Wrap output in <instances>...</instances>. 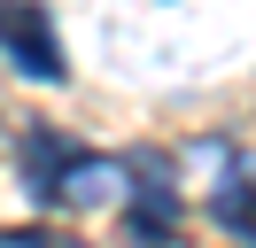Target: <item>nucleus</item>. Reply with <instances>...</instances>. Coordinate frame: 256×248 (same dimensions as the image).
<instances>
[{
    "instance_id": "20e7f679",
    "label": "nucleus",
    "mask_w": 256,
    "mask_h": 248,
    "mask_svg": "<svg viewBox=\"0 0 256 248\" xmlns=\"http://www.w3.org/2000/svg\"><path fill=\"white\" fill-rule=\"evenodd\" d=\"M0 248H86V240H62L47 225H0Z\"/></svg>"
},
{
    "instance_id": "7ed1b4c3",
    "label": "nucleus",
    "mask_w": 256,
    "mask_h": 248,
    "mask_svg": "<svg viewBox=\"0 0 256 248\" xmlns=\"http://www.w3.org/2000/svg\"><path fill=\"white\" fill-rule=\"evenodd\" d=\"M210 217H218V232L256 248V178H248L240 155H233V178H218V194H210Z\"/></svg>"
},
{
    "instance_id": "f03ea898",
    "label": "nucleus",
    "mask_w": 256,
    "mask_h": 248,
    "mask_svg": "<svg viewBox=\"0 0 256 248\" xmlns=\"http://www.w3.org/2000/svg\"><path fill=\"white\" fill-rule=\"evenodd\" d=\"M86 140H70L62 124H24L16 140V163H24V186H32V202L47 210V202H70V178L86 170Z\"/></svg>"
},
{
    "instance_id": "f257e3e1",
    "label": "nucleus",
    "mask_w": 256,
    "mask_h": 248,
    "mask_svg": "<svg viewBox=\"0 0 256 248\" xmlns=\"http://www.w3.org/2000/svg\"><path fill=\"white\" fill-rule=\"evenodd\" d=\"M0 54L16 62L24 78H39V86H62L70 78L62 39H54V16L39 0H0Z\"/></svg>"
}]
</instances>
